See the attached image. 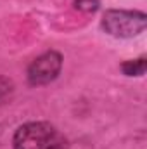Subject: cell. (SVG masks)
Segmentation results:
<instances>
[{
    "instance_id": "obj_3",
    "label": "cell",
    "mask_w": 147,
    "mask_h": 149,
    "mask_svg": "<svg viewBox=\"0 0 147 149\" xmlns=\"http://www.w3.org/2000/svg\"><path fill=\"white\" fill-rule=\"evenodd\" d=\"M62 68V57L55 50H49L37 57L28 68V81L31 85H45L57 78Z\"/></svg>"
},
{
    "instance_id": "obj_5",
    "label": "cell",
    "mask_w": 147,
    "mask_h": 149,
    "mask_svg": "<svg viewBox=\"0 0 147 149\" xmlns=\"http://www.w3.org/2000/svg\"><path fill=\"white\" fill-rule=\"evenodd\" d=\"M76 9L80 10H87V12H94L99 9V0H74Z\"/></svg>"
},
{
    "instance_id": "obj_4",
    "label": "cell",
    "mask_w": 147,
    "mask_h": 149,
    "mask_svg": "<svg viewBox=\"0 0 147 149\" xmlns=\"http://www.w3.org/2000/svg\"><path fill=\"white\" fill-rule=\"evenodd\" d=\"M121 70L126 76H142L146 73V59L140 57V59H135V61H126L121 66Z\"/></svg>"
},
{
    "instance_id": "obj_1",
    "label": "cell",
    "mask_w": 147,
    "mask_h": 149,
    "mask_svg": "<svg viewBox=\"0 0 147 149\" xmlns=\"http://www.w3.org/2000/svg\"><path fill=\"white\" fill-rule=\"evenodd\" d=\"M14 149H68V139L47 121L21 125L12 139Z\"/></svg>"
},
{
    "instance_id": "obj_2",
    "label": "cell",
    "mask_w": 147,
    "mask_h": 149,
    "mask_svg": "<svg viewBox=\"0 0 147 149\" xmlns=\"http://www.w3.org/2000/svg\"><path fill=\"white\" fill-rule=\"evenodd\" d=\"M102 30L116 38H133L140 35L147 26V17L140 10L111 9L102 16Z\"/></svg>"
}]
</instances>
